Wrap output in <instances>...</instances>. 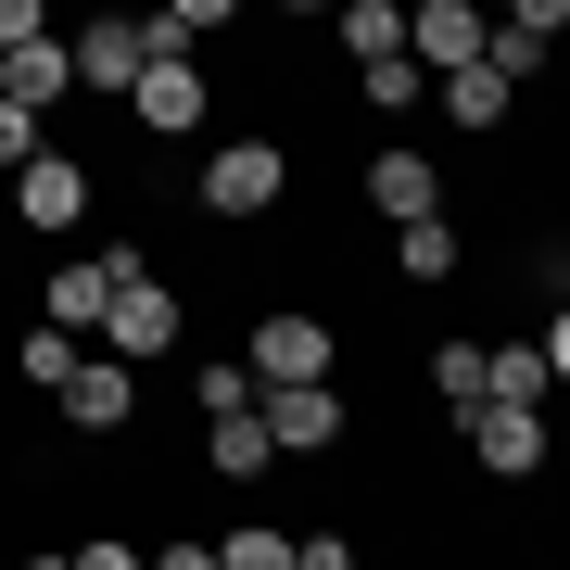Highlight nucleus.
<instances>
[{
	"mask_svg": "<svg viewBox=\"0 0 570 570\" xmlns=\"http://www.w3.org/2000/svg\"><path fill=\"white\" fill-rule=\"evenodd\" d=\"M393 266L431 292V279H456V216H431V228H393Z\"/></svg>",
	"mask_w": 570,
	"mask_h": 570,
	"instance_id": "412c9836",
	"label": "nucleus"
},
{
	"mask_svg": "<svg viewBox=\"0 0 570 570\" xmlns=\"http://www.w3.org/2000/svg\"><path fill=\"white\" fill-rule=\"evenodd\" d=\"M13 367H26V393H63V381H77L89 355H77V330H51V317H39V330L13 343Z\"/></svg>",
	"mask_w": 570,
	"mask_h": 570,
	"instance_id": "aec40b11",
	"label": "nucleus"
},
{
	"mask_svg": "<svg viewBox=\"0 0 570 570\" xmlns=\"http://www.w3.org/2000/svg\"><path fill=\"white\" fill-rule=\"evenodd\" d=\"M456 431H469V456H482L494 482H532V469L558 456V431L532 419V406H482V419H456Z\"/></svg>",
	"mask_w": 570,
	"mask_h": 570,
	"instance_id": "423d86ee",
	"label": "nucleus"
},
{
	"mask_svg": "<svg viewBox=\"0 0 570 570\" xmlns=\"http://www.w3.org/2000/svg\"><path fill=\"white\" fill-rule=\"evenodd\" d=\"M546 292H558V305H570V242H546Z\"/></svg>",
	"mask_w": 570,
	"mask_h": 570,
	"instance_id": "2f4dec72",
	"label": "nucleus"
},
{
	"mask_svg": "<svg viewBox=\"0 0 570 570\" xmlns=\"http://www.w3.org/2000/svg\"><path fill=\"white\" fill-rule=\"evenodd\" d=\"M330 39H343L355 63H393V51H406V13H393V0H343V13H330Z\"/></svg>",
	"mask_w": 570,
	"mask_h": 570,
	"instance_id": "f3484780",
	"label": "nucleus"
},
{
	"mask_svg": "<svg viewBox=\"0 0 570 570\" xmlns=\"http://www.w3.org/2000/svg\"><path fill=\"white\" fill-rule=\"evenodd\" d=\"M102 305H115L102 254H63V266H51V330H102Z\"/></svg>",
	"mask_w": 570,
	"mask_h": 570,
	"instance_id": "2eb2a0df",
	"label": "nucleus"
},
{
	"mask_svg": "<svg viewBox=\"0 0 570 570\" xmlns=\"http://www.w3.org/2000/svg\"><path fill=\"white\" fill-rule=\"evenodd\" d=\"M63 570H153V546H115V532H89V546H63Z\"/></svg>",
	"mask_w": 570,
	"mask_h": 570,
	"instance_id": "bb28decb",
	"label": "nucleus"
},
{
	"mask_svg": "<svg viewBox=\"0 0 570 570\" xmlns=\"http://www.w3.org/2000/svg\"><path fill=\"white\" fill-rule=\"evenodd\" d=\"M51 39V13H39V0H0V63H13V51H39Z\"/></svg>",
	"mask_w": 570,
	"mask_h": 570,
	"instance_id": "cd10ccee",
	"label": "nucleus"
},
{
	"mask_svg": "<svg viewBox=\"0 0 570 570\" xmlns=\"http://www.w3.org/2000/svg\"><path fill=\"white\" fill-rule=\"evenodd\" d=\"M431 393H444L456 419H482V393H494V355H482V343H431Z\"/></svg>",
	"mask_w": 570,
	"mask_h": 570,
	"instance_id": "6ab92c4d",
	"label": "nucleus"
},
{
	"mask_svg": "<svg viewBox=\"0 0 570 570\" xmlns=\"http://www.w3.org/2000/svg\"><path fill=\"white\" fill-rule=\"evenodd\" d=\"M204 469H216V482H266V469H279L266 419H254V406H242V419H204Z\"/></svg>",
	"mask_w": 570,
	"mask_h": 570,
	"instance_id": "ddd939ff",
	"label": "nucleus"
},
{
	"mask_svg": "<svg viewBox=\"0 0 570 570\" xmlns=\"http://www.w3.org/2000/svg\"><path fill=\"white\" fill-rule=\"evenodd\" d=\"M51 153V127L39 115H13V102H0V178H26V165H39Z\"/></svg>",
	"mask_w": 570,
	"mask_h": 570,
	"instance_id": "a878e982",
	"label": "nucleus"
},
{
	"mask_svg": "<svg viewBox=\"0 0 570 570\" xmlns=\"http://www.w3.org/2000/svg\"><path fill=\"white\" fill-rule=\"evenodd\" d=\"M127 115H140L153 140H190V127H204V63H140V89H127Z\"/></svg>",
	"mask_w": 570,
	"mask_h": 570,
	"instance_id": "9d476101",
	"label": "nucleus"
},
{
	"mask_svg": "<svg viewBox=\"0 0 570 570\" xmlns=\"http://www.w3.org/2000/svg\"><path fill=\"white\" fill-rule=\"evenodd\" d=\"M216 570H292V532H266V520L216 532Z\"/></svg>",
	"mask_w": 570,
	"mask_h": 570,
	"instance_id": "5701e85b",
	"label": "nucleus"
},
{
	"mask_svg": "<svg viewBox=\"0 0 570 570\" xmlns=\"http://www.w3.org/2000/svg\"><path fill=\"white\" fill-rule=\"evenodd\" d=\"M330 317H266L254 343H242V367H254V393H305V381H330Z\"/></svg>",
	"mask_w": 570,
	"mask_h": 570,
	"instance_id": "7ed1b4c3",
	"label": "nucleus"
},
{
	"mask_svg": "<svg viewBox=\"0 0 570 570\" xmlns=\"http://www.w3.org/2000/svg\"><path fill=\"white\" fill-rule=\"evenodd\" d=\"M178 343H190V305H178L165 279H140V292L102 305V355H115V367H153V355H178Z\"/></svg>",
	"mask_w": 570,
	"mask_h": 570,
	"instance_id": "f03ea898",
	"label": "nucleus"
},
{
	"mask_svg": "<svg viewBox=\"0 0 570 570\" xmlns=\"http://www.w3.org/2000/svg\"><path fill=\"white\" fill-rule=\"evenodd\" d=\"M279 190H292V153L279 140H216L204 153V216L254 228V216H279Z\"/></svg>",
	"mask_w": 570,
	"mask_h": 570,
	"instance_id": "f257e3e1",
	"label": "nucleus"
},
{
	"mask_svg": "<svg viewBox=\"0 0 570 570\" xmlns=\"http://www.w3.org/2000/svg\"><path fill=\"white\" fill-rule=\"evenodd\" d=\"M254 419H266V444H279V456H330V444H343V393H330V381L254 393Z\"/></svg>",
	"mask_w": 570,
	"mask_h": 570,
	"instance_id": "0eeeda50",
	"label": "nucleus"
},
{
	"mask_svg": "<svg viewBox=\"0 0 570 570\" xmlns=\"http://www.w3.org/2000/svg\"><path fill=\"white\" fill-rule=\"evenodd\" d=\"M13 216H26V228H77V216H89V165H77V153H39V165L13 178Z\"/></svg>",
	"mask_w": 570,
	"mask_h": 570,
	"instance_id": "9b49d317",
	"label": "nucleus"
},
{
	"mask_svg": "<svg viewBox=\"0 0 570 570\" xmlns=\"http://www.w3.org/2000/svg\"><path fill=\"white\" fill-rule=\"evenodd\" d=\"M355 89H367V102H381V115H419V89H431V77H419L406 51H393V63H355Z\"/></svg>",
	"mask_w": 570,
	"mask_h": 570,
	"instance_id": "b1692460",
	"label": "nucleus"
},
{
	"mask_svg": "<svg viewBox=\"0 0 570 570\" xmlns=\"http://www.w3.org/2000/svg\"><path fill=\"white\" fill-rule=\"evenodd\" d=\"M367 204H381L393 228H431V216H444V165H431L419 140H393V153H367Z\"/></svg>",
	"mask_w": 570,
	"mask_h": 570,
	"instance_id": "39448f33",
	"label": "nucleus"
},
{
	"mask_svg": "<svg viewBox=\"0 0 570 570\" xmlns=\"http://www.w3.org/2000/svg\"><path fill=\"white\" fill-rule=\"evenodd\" d=\"M140 39H153V63H204V39H216V0H165V13H140Z\"/></svg>",
	"mask_w": 570,
	"mask_h": 570,
	"instance_id": "dca6fc26",
	"label": "nucleus"
},
{
	"mask_svg": "<svg viewBox=\"0 0 570 570\" xmlns=\"http://www.w3.org/2000/svg\"><path fill=\"white\" fill-rule=\"evenodd\" d=\"M51 406H63V419H77V431H89V444H102V431H127V419H140V367H115V355H89V367H77V381H63V393H51Z\"/></svg>",
	"mask_w": 570,
	"mask_h": 570,
	"instance_id": "1a4fd4ad",
	"label": "nucleus"
},
{
	"mask_svg": "<svg viewBox=\"0 0 570 570\" xmlns=\"http://www.w3.org/2000/svg\"><path fill=\"white\" fill-rule=\"evenodd\" d=\"M292 570H355V546L343 532H292Z\"/></svg>",
	"mask_w": 570,
	"mask_h": 570,
	"instance_id": "c85d7f7f",
	"label": "nucleus"
},
{
	"mask_svg": "<svg viewBox=\"0 0 570 570\" xmlns=\"http://www.w3.org/2000/svg\"><path fill=\"white\" fill-rule=\"evenodd\" d=\"M63 89H77V63H63V39H39V51H13V63H0V102H13V115H51Z\"/></svg>",
	"mask_w": 570,
	"mask_h": 570,
	"instance_id": "4468645a",
	"label": "nucleus"
},
{
	"mask_svg": "<svg viewBox=\"0 0 570 570\" xmlns=\"http://www.w3.org/2000/svg\"><path fill=\"white\" fill-rule=\"evenodd\" d=\"M153 570H216V546H153Z\"/></svg>",
	"mask_w": 570,
	"mask_h": 570,
	"instance_id": "7c9ffc66",
	"label": "nucleus"
},
{
	"mask_svg": "<svg viewBox=\"0 0 570 570\" xmlns=\"http://www.w3.org/2000/svg\"><path fill=\"white\" fill-rule=\"evenodd\" d=\"M482 355H494V393H482V406H532V419H546V393H558L546 381V343H482Z\"/></svg>",
	"mask_w": 570,
	"mask_h": 570,
	"instance_id": "a211bd4d",
	"label": "nucleus"
},
{
	"mask_svg": "<svg viewBox=\"0 0 570 570\" xmlns=\"http://www.w3.org/2000/svg\"><path fill=\"white\" fill-rule=\"evenodd\" d=\"M63 63H77V89H89V102H127V89H140V63H153V39L102 13L89 39H63Z\"/></svg>",
	"mask_w": 570,
	"mask_h": 570,
	"instance_id": "6e6552de",
	"label": "nucleus"
},
{
	"mask_svg": "<svg viewBox=\"0 0 570 570\" xmlns=\"http://www.w3.org/2000/svg\"><path fill=\"white\" fill-rule=\"evenodd\" d=\"M444 115H456V127H508V77H494V63L444 77Z\"/></svg>",
	"mask_w": 570,
	"mask_h": 570,
	"instance_id": "4be33fe9",
	"label": "nucleus"
},
{
	"mask_svg": "<svg viewBox=\"0 0 570 570\" xmlns=\"http://www.w3.org/2000/svg\"><path fill=\"white\" fill-rule=\"evenodd\" d=\"M190 406H204V419H242V406H254V367H242V355H216V367H204V393H190Z\"/></svg>",
	"mask_w": 570,
	"mask_h": 570,
	"instance_id": "393cba45",
	"label": "nucleus"
},
{
	"mask_svg": "<svg viewBox=\"0 0 570 570\" xmlns=\"http://www.w3.org/2000/svg\"><path fill=\"white\" fill-rule=\"evenodd\" d=\"M482 51H494V26L469 13V0H419V13H406V63H419V77H469Z\"/></svg>",
	"mask_w": 570,
	"mask_h": 570,
	"instance_id": "20e7f679",
	"label": "nucleus"
},
{
	"mask_svg": "<svg viewBox=\"0 0 570 570\" xmlns=\"http://www.w3.org/2000/svg\"><path fill=\"white\" fill-rule=\"evenodd\" d=\"M558 39H570V0H520V13L494 26V51H482V63H494V77L520 89V77H532V63H546Z\"/></svg>",
	"mask_w": 570,
	"mask_h": 570,
	"instance_id": "f8f14e48",
	"label": "nucleus"
},
{
	"mask_svg": "<svg viewBox=\"0 0 570 570\" xmlns=\"http://www.w3.org/2000/svg\"><path fill=\"white\" fill-rule=\"evenodd\" d=\"M532 343H546V381L570 393V305H546V330H532Z\"/></svg>",
	"mask_w": 570,
	"mask_h": 570,
	"instance_id": "c756f323",
	"label": "nucleus"
}]
</instances>
